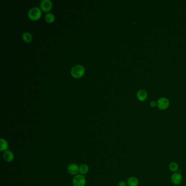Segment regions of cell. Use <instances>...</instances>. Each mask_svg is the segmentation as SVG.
I'll return each instance as SVG.
<instances>
[{
  "label": "cell",
  "instance_id": "6da1fadb",
  "mask_svg": "<svg viewBox=\"0 0 186 186\" xmlns=\"http://www.w3.org/2000/svg\"><path fill=\"white\" fill-rule=\"evenodd\" d=\"M85 67L80 64H76L71 69V74L75 78H79L84 74Z\"/></svg>",
  "mask_w": 186,
  "mask_h": 186
},
{
  "label": "cell",
  "instance_id": "2e32d148",
  "mask_svg": "<svg viewBox=\"0 0 186 186\" xmlns=\"http://www.w3.org/2000/svg\"><path fill=\"white\" fill-rule=\"evenodd\" d=\"M127 186V182H125L123 180H121L118 183V186Z\"/></svg>",
  "mask_w": 186,
  "mask_h": 186
},
{
  "label": "cell",
  "instance_id": "7a4b0ae2",
  "mask_svg": "<svg viewBox=\"0 0 186 186\" xmlns=\"http://www.w3.org/2000/svg\"><path fill=\"white\" fill-rule=\"evenodd\" d=\"M42 15V12L38 7L31 8L28 12V16L29 18L32 20H37L40 18Z\"/></svg>",
  "mask_w": 186,
  "mask_h": 186
},
{
  "label": "cell",
  "instance_id": "30bf717a",
  "mask_svg": "<svg viewBox=\"0 0 186 186\" xmlns=\"http://www.w3.org/2000/svg\"><path fill=\"white\" fill-rule=\"evenodd\" d=\"M168 168L169 170L172 173H177L179 170V165L176 162H172L169 163L168 165Z\"/></svg>",
  "mask_w": 186,
  "mask_h": 186
},
{
  "label": "cell",
  "instance_id": "4fadbf2b",
  "mask_svg": "<svg viewBox=\"0 0 186 186\" xmlns=\"http://www.w3.org/2000/svg\"><path fill=\"white\" fill-rule=\"evenodd\" d=\"M137 97L140 101H143L146 99L147 93L144 90H140L137 92Z\"/></svg>",
  "mask_w": 186,
  "mask_h": 186
},
{
  "label": "cell",
  "instance_id": "8fae6325",
  "mask_svg": "<svg viewBox=\"0 0 186 186\" xmlns=\"http://www.w3.org/2000/svg\"><path fill=\"white\" fill-rule=\"evenodd\" d=\"M0 143H1V146H0L1 151H7V149L8 148V143H7V141L3 138H1L0 139Z\"/></svg>",
  "mask_w": 186,
  "mask_h": 186
},
{
  "label": "cell",
  "instance_id": "7c38bea8",
  "mask_svg": "<svg viewBox=\"0 0 186 186\" xmlns=\"http://www.w3.org/2000/svg\"><path fill=\"white\" fill-rule=\"evenodd\" d=\"M89 166L86 164H82L79 167V173L81 175H85L89 172Z\"/></svg>",
  "mask_w": 186,
  "mask_h": 186
},
{
  "label": "cell",
  "instance_id": "277c9868",
  "mask_svg": "<svg viewBox=\"0 0 186 186\" xmlns=\"http://www.w3.org/2000/svg\"><path fill=\"white\" fill-rule=\"evenodd\" d=\"M170 180L173 185L175 186H179L182 182L183 177L181 173L179 172L174 173L171 175Z\"/></svg>",
  "mask_w": 186,
  "mask_h": 186
},
{
  "label": "cell",
  "instance_id": "e0dca14e",
  "mask_svg": "<svg viewBox=\"0 0 186 186\" xmlns=\"http://www.w3.org/2000/svg\"><path fill=\"white\" fill-rule=\"evenodd\" d=\"M150 105L151 107H154L156 106V103L154 102V101H152L151 103H150Z\"/></svg>",
  "mask_w": 186,
  "mask_h": 186
},
{
  "label": "cell",
  "instance_id": "8992f818",
  "mask_svg": "<svg viewBox=\"0 0 186 186\" xmlns=\"http://www.w3.org/2000/svg\"><path fill=\"white\" fill-rule=\"evenodd\" d=\"M67 170L69 174L72 175H76L79 172V167L75 163H72L68 166Z\"/></svg>",
  "mask_w": 186,
  "mask_h": 186
},
{
  "label": "cell",
  "instance_id": "ba28073f",
  "mask_svg": "<svg viewBox=\"0 0 186 186\" xmlns=\"http://www.w3.org/2000/svg\"><path fill=\"white\" fill-rule=\"evenodd\" d=\"M127 183L128 186H138L139 185V180L137 177L131 176L128 177Z\"/></svg>",
  "mask_w": 186,
  "mask_h": 186
},
{
  "label": "cell",
  "instance_id": "9a60e30c",
  "mask_svg": "<svg viewBox=\"0 0 186 186\" xmlns=\"http://www.w3.org/2000/svg\"><path fill=\"white\" fill-rule=\"evenodd\" d=\"M55 16L52 13H46L45 15V19L46 21L49 23H52V22H54L55 20Z\"/></svg>",
  "mask_w": 186,
  "mask_h": 186
},
{
  "label": "cell",
  "instance_id": "5bb4252c",
  "mask_svg": "<svg viewBox=\"0 0 186 186\" xmlns=\"http://www.w3.org/2000/svg\"><path fill=\"white\" fill-rule=\"evenodd\" d=\"M22 40H24L26 42H30L32 40V36L31 35V34L28 32H26L22 35Z\"/></svg>",
  "mask_w": 186,
  "mask_h": 186
},
{
  "label": "cell",
  "instance_id": "3957f363",
  "mask_svg": "<svg viewBox=\"0 0 186 186\" xmlns=\"http://www.w3.org/2000/svg\"><path fill=\"white\" fill-rule=\"evenodd\" d=\"M72 182L74 186H85L86 183V180L83 175L78 174L73 177Z\"/></svg>",
  "mask_w": 186,
  "mask_h": 186
},
{
  "label": "cell",
  "instance_id": "5b68a950",
  "mask_svg": "<svg viewBox=\"0 0 186 186\" xmlns=\"http://www.w3.org/2000/svg\"><path fill=\"white\" fill-rule=\"evenodd\" d=\"M52 2L50 0H42L40 3V9L45 12H48L50 11L52 9Z\"/></svg>",
  "mask_w": 186,
  "mask_h": 186
},
{
  "label": "cell",
  "instance_id": "52a82bcc",
  "mask_svg": "<svg viewBox=\"0 0 186 186\" xmlns=\"http://www.w3.org/2000/svg\"><path fill=\"white\" fill-rule=\"evenodd\" d=\"M169 104V101L165 98H161L157 102V105L159 109L161 110L166 109Z\"/></svg>",
  "mask_w": 186,
  "mask_h": 186
},
{
  "label": "cell",
  "instance_id": "9c48e42d",
  "mask_svg": "<svg viewBox=\"0 0 186 186\" xmlns=\"http://www.w3.org/2000/svg\"><path fill=\"white\" fill-rule=\"evenodd\" d=\"M3 158L6 162H12L14 158V153L11 151L7 150L6 151H5L3 154Z\"/></svg>",
  "mask_w": 186,
  "mask_h": 186
}]
</instances>
